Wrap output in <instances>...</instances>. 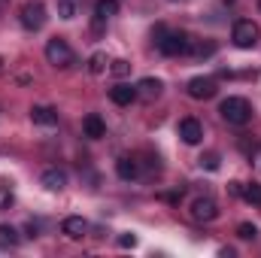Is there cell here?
Returning a JSON list of instances; mask_svg holds the SVG:
<instances>
[{
	"label": "cell",
	"mask_w": 261,
	"mask_h": 258,
	"mask_svg": "<svg viewBox=\"0 0 261 258\" xmlns=\"http://www.w3.org/2000/svg\"><path fill=\"white\" fill-rule=\"evenodd\" d=\"M12 203H15V194H12V189H9V186H0V213H3V210H9Z\"/></svg>",
	"instance_id": "25"
},
{
	"label": "cell",
	"mask_w": 261,
	"mask_h": 258,
	"mask_svg": "<svg viewBox=\"0 0 261 258\" xmlns=\"http://www.w3.org/2000/svg\"><path fill=\"white\" fill-rule=\"evenodd\" d=\"M240 189H243V183H228V194L231 197H240Z\"/></svg>",
	"instance_id": "27"
},
{
	"label": "cell",
	"mask_w": 261,
	"mask_h": 258,
	"mask_svg": "<svg viewBox=\"0 0 261 258\" xmlns=\"http://www.w3.org/2000/svg\"><path fill=\"white\" fill-rule=\"evenodd\" d=\"M186 91H189V97H195V100H210V97H216L219 82H216L213 76H195V79L186 85Z\"/></svg>",
	"instance_id": "6"
},
{
	"label": "cell",
	"mask_w": 261,
	"mask_h": 258,
	"mask_svg": "<svg viewBox=\"0 0 261 258\" xmlns=\"http://www.w3.org/2000/svg\"><path fill=\"white\" fill-rule=\"evenodd\" d=\"M219 113H222V119L228 125H237V128H243L252 119V107H249L246 97H225L222 107H219Z\"/></svg>",
	"instance_id": "1"
},
{
	"label": "cell",
	"mask_w": 261,
	"mask_h": 258,
	"mask_svg": "<svg viewBox=\"0 0 261 258\" xmlns=\"http://www.w3.org/2000/svg\"><path fill=\"white\" fill-rule=\"evenodd\" d=\"M119 246H122V249H134V246H137V237H134V234H122V237H119Z\"/></svg>",
	"instance_id": "26"
},
{
	"label": "cell",
	"mask_w": 261,
	"mask_h": 258,
	"mask_svg": "<svg viewBox=\"0 0 261 258\" xmlns=\"http://www.w3.org/2000/svg\"><path fill=\"white\" fill-rule=\"evenodd\" d=\"M179 137H182L186 146H197V143L203 140V125H200L197 119H182V122H179Z\"/></svg>",
	"instance_id": "8"
},
{
	"label": "cell",
	"mask_w": 261,
	"mask_h": 258,
	"mask_svg": "<svg viewBox=\"0 0 261 258\" xmlns=\"http://www.w3.org/2000/svg\"><path fill=\"white\" fill-rule=\"evenodd\" d=\"M116 173H119L125 183L137 179V176H140V161H137V158H130V155H122V158L116 161Z\"/></svg>",
	"instance_id": "13"
},
{
	"label": "cell",
	"mask_w": 261,
	"mask_h": 258,
	"mask_svg": "<svg viewBox=\"0 0 261 258\" xmlns=\"http://www.w3.org/2000/svg\"><path fill=\"white\" fill-rule=\"evenodd\" d=\"M61 231H64L70 240H82V237H85V231H88V222H85L82 216H67L64 225H61Z\"/></svg>",
	"instance_id": "10"
},
{
	"label": "cell",
	"mask_w": 261,
	"mask_h": 258,
	"mask_svg": "<svg viewBox=\"0 0 261 258\" xmlns=\"http://www.w3.org/2000/svg\"><path fill=\"white\" fill-rule=\"evenodd\" d=\"M231 40H234L237 49H252V46H258V40H261L258 24H255L252 18H240V21H234V28H231Z\"/></svg>",
	"instance_id": "3"
},
{
	"label": "cell",
	"mask_w": 261,
	"mask_h": 258,
	"mask_svg": "<svg viewBox=\"0 0 261 258\" xmlns=\"http://www.w3.org/2000/svg\"><path fill=\"white\" fill-rule=\"evenodd\" d=\"M31 122L43 125V128H55L58 125V113L52 107H31Z\"/></svg>",
	"instance_id": "11"
},
{
	"label": "cell",
	"mask_w": 261,
	"mask_h": 258,
	"mask_svg": "<svg viewBox=\"0 0 261 258\" xmlns=\"http://www.w3.org/2000/svg\"><path fill=\"white\" fill-rule=\"evenodd\" d=\"M0 67H3V58H0Z\"/></svg>",
	"instance_id": "29"
},
{
	"label": "cell",
	"mask_w": 261,
	"mask_h": 258,
	"mask_svg": "<svg viewBox=\"0 0 261 258\" xmlns=\"http://www.w3.org/2000/svg\"><path fill=\"white\" fill-rule=\"evenodd\" d=\"M88 70H91L94 76L107 73V70H110V61H107V55H103V52H94V55L88 58Z\"/></svg>",
	"instance_id": "19"
},
{
	"label": "cell",
	"mask_w": 261,
	"mask_h": 258,
	"mask_svg": "<svg viewBox=\"0 0 261 258\" xmlns=\"http://www.w3.org/2000/svg\"><path fill=\"white\" fill-rule=\"evenodd\" d=\"M240 197H243L246 203H252V207H261V186H258V183L243 186V189H240Z\"/></svg>",
	"instance_id": "18"
},
{
	"label": "cell",
	"mask_w": 261,
	"mask_h": 258,
	"mask_svg": "<svg viewBox=\"0 0 261 258\" xmlns=\"http://www.w3.org/2000/svg\"><path fill=\"white\" fill-rule=\"evenodd\" d=\"M192 219L195 222H216L219 219V203L213 197H195L192 200Z\"/></svg>",
	"instance_id": "7"
},
{
	"label": "cell",
	"mask_w": 261,
	"mask_h": 258,
	"mask_svg": "<svg viewBox=\"0 0 261 258\" xmlns=\"http://www.w3.org/2000/svg\"><path fill=\"white\" fill-rule=\"evenodd\" d=\"M58 15H61L64 21H73V18L79 15V3H76V0H58Z\"/></svg>",
	"instance_id": "20"
},
{
	"label": "cell",
	"mask_w": 261,
	"mask_h": 258,
	"mask_svg": "<svg viewBox=\"0 0 261 258\" xmlns=\"http://www.w3.org/2000/svg\"><path fill=\"white\" fill-rule=\"evenodd\" d=\"M82 131H85L88 140H100V137H107V125H103V119H100L97 113H91V116L82 119Z\"/></svg>",
	"instance_id": "12"
},
{
	"label": "cell",
	"mask_w": 261,
	"mask_h": 258,
	"mask_svg": "<svg viewBox=\"0 0 261 258\" xmlns=\"http://www.w3.org/2000/svg\"><path fill=\"white\" fill-rule=\"evenodd\" d=\"M137 97H140V94H137V85H125V82H119V85L110 88V100H113L116 107H130Z\"/></svg>",
	"instance_id": "9"
},
{
	"label": "cell",
	"mask_w": 261,
	"mask_h": 258,
	"mask_svg": "<svg viewBox=\"0 0 261 258\" xmlns=\"http://www.w3.org/2000/svg\"><path fill=\"white\" fill-rule=\"evenodd\" d=\"M18 231L12 228V225H0V246L3 249H12V246H18Z\"/></svg>",
	"instance_id": "17"
},
{
	"label": "cell",
	"mask_w": 261,
	"mask_h": 258,
	"mask_svg": "<svg viewBox=\"0 0 261 258\" xmlns=\"http://www.w3.org/2000/svg\"><path fill=\"white\" fill-rule=\"evenodd\" d=\"M237 237H240V240H255V237H258V228H255L252 222H240V225H237Z\"/></svg>",
	"instance_id": "23"
},
{
	"label": "cell",
	"mask_w": 261,
	"mask_h": 258,
	"mask_svg": "<svg viewBox=\"0 0 261 258\" xmlns=\"http://www.w3.org/2000/svg\"><path fill=\"white\" fill-rule=\"evenodd\" d=\"M46 6L40 3V0H28L24 6H21V12H18V21H21V28H28V31H40L43 24H46Z\"/></svg>",
	"instance_id": "5"
},
{
	"label": "cell",
	"mask_w": 261,
	"mask_h": 258,
	"mask_svg": "<svg viewBox=\"0 0 261 258\" xmlns=\"http://www.w3.org/2000/svg\"><path fill=\"white\" fill-rule=\"evenodd\" d=\"M116 12H119V0H97V3H94V15L103 18V21L113 18Z\"/></svg>",
	"instance_id": "16"
},
{
	"label": "cell",
	"mask_w": 261,
	"mask_h": 258,
	"mask_svg": "<svg viewBox=\"0 0 261 258\" xmlns=\"http://www.w3.org/2000/svg\"><path fill=\"white\" fill-rule=\"evenodd\" d=\"M40 183H43L49 192H61V189L67 186V173L61 170V167H49V170L40 176Z\"/></svg>",
	"instance_id": "14"
},
{
	"label": "cell",
	"mask_w": 261,
	"mask_h": 258,
	"mask_svg": "<svg viewBox=\"0 0 261 258\" xmlns=\"http://www.w3.org/2000/svg\"><path fill=\"white\" fill-rule=\"evenodd\" d=\"M189 52L200 58V55H213V52H216V46H213V43H195V40H192V46H189Z\"/></svg>",
	"instance_id": "24"
},
{
	"label": "cell",
	"mask_w": 261,
	"mask_h": 258,
	"mask_svg": "<svg viewBox=\"0 0 261 258\" xmlns=\"http://www.w3.org/2000/svg\"><path fill=\"white\" fill-rule=\"evenodd\" d=\"M197 164H200L203 170H219L222 161H219V152H203V155L197 158Z\"/></svg>",
	"instance_id": "22"
},
{
	"label": "cell",
	"mask_w": 261,
	"mask_h": 258,
	"mask_svg": "<svg viewBox=\"0 0 261 258\" xmlns=\"http://www.w3.org/2000/svg\"><path fill=\"white\" fill-rule=\"evenodd\" d=\"M252 164H255V167L261 170V146L255 149V152H252Z\"/></svg>",
	"instance_id": "28"
},
{
	"label": "cell",
	"mask_w": 261,
	"mask_h": 258,
	"mask_svg": "<svg viewBox=\"0 0 261 258\" xmlns=\"http://www.w3.org/2000/svg\"><path fill=\"white\" fill-rule=\"evenodd\" d=\"M161 88H164V82H161V79H152V76H146V79L137 82V94H140V97H158Z\"/></svg>",
	"instance_id": "15"
},
{
	"label": "cell",
	"mask_w": 261,
	"mask_h": 258,
	"mask_svg": "<svg viewBox=\"0 0 261 258\" xmlns=\"http://www.w3.org/2000/svg\"><path fill=\"white\" fill-rule=\"evenodd\" d=\"M158 49L164 52V55H170V58H176V55H186L189 52V46H192V37L189 34H182V31H164V28H158Z\"/></svg>",
	"instance_id": "2"
},
{
	"label": "cell",
	"mask_w": 261,
	"mask_h": 258,
	"mask_svg": "<svg viewBox=\"0 0 261 258\" xmlns=\"http://www.w3.org/2000/svg\"><path fill=\"white\" fill-rule=\"evenodd\" d=\"M46 61H49L52 67H58V70H67V67H73L76 55H73V49H70V43H67V40L52 37V40L46 43Z\"/></svg>",
	"instance_id": "4"
},
{
	"label": "cell",
	"mask_w": 261,
	"mask_h": 258,
	"mask_svg": "<svg viewBox=\"0 0 261 258\" xmlns=\"http://www.w3.org/2000/svg\"><path fill=\"white\" fill-rule=\"evenodd\" d=\"M110 73L116 76V79H125L130 73V61H125V58H116V61H110Z\"/></svg>",
	"instance_id": "21"
}]
</instances>
